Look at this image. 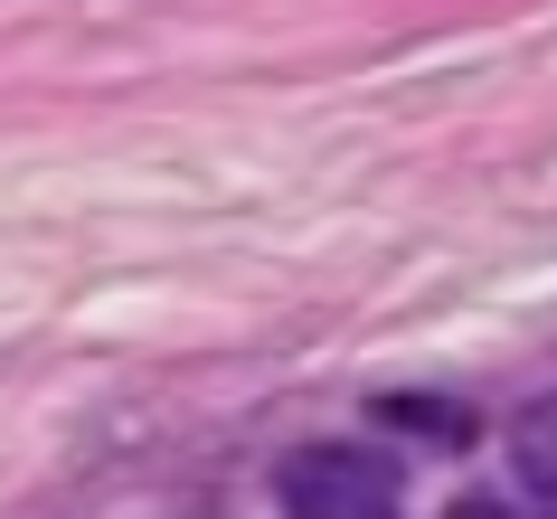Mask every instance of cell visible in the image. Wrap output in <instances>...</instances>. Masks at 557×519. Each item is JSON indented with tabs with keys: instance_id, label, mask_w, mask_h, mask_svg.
I'll return each instance as SVG.
<instances>
[{
	"instance_id": "cell-2",
	"label": "cell",
	"mask_w": 557,
	"mask_h": 519,
	"mask_svg": "<svg viewBox=\"0 0 557 519\" xmlns=\"http://www.w3.org/2000/svg\"><path fill=\"white\" fill-rule=\"evenodd\" d=\"M387 416H397V425H416V434H454V444L472 434V416H454V406H425V397H387Z\"/></svg>"
},
{
	"instance_id": "cell-1",
	"label": "cell",
	"mask_w": 557,
	"mask_h": 519,
	"mask_svg": "<svg viewBox=\"0 0 557 519\" xmlns=\"http://www.w3.org/2000/svg\"><path fill=\"white\" fill-rule=\"evenodd\" d=\"M274 491H284V510H302V519H387L407 501V482H397V462H387L379 444H302V454L274 472Z\"/></svg>"
}]
</instances>
